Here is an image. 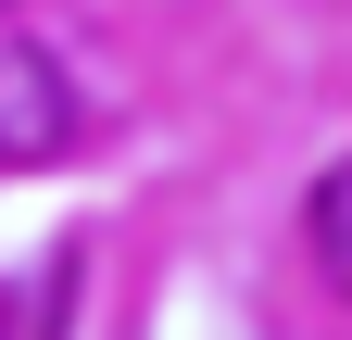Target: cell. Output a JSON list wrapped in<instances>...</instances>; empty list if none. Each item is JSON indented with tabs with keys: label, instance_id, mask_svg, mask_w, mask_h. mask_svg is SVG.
<instances>
[{
	"label": "cell",
	"instance_id": "6da1fadb",
	"mask_svg": "<svg viewBox=\"0 0 352 340\" xmlns=\"http://www.w3.org/2000/svg\"><path fill=\"white\" fill-rule=\"evenodd\" d=\"M76 126H88L76 76L51 51H25V38H0V164H63Z\"/></svg>",
	"mask_w": 352,
	"mask_h": 340
},
{
	"label": "cell",
	"instance_id": "7a4b0ae2",
	"mask_svg": "<svg viewBox=\"0 0 352 340\" xmlns=\"http://www.w3.org/2000/svg\"><path fill=\"white\" fill-rule=\"evenodd\" d=\"M63 315H76V252H51L0 290V340H63Z\"/></svg>",
	"mask_w": 352,
	"mask_h": 340
},
{
	"label": "cell",
	"instance_id": "277c9868",
	"mask_svg": "<svg viewBox=\"0 0 352 340\" xmlns=\"http://www.w3.org/2000/svg\"><path fill=\"white\" fill-rule=\"evenodd\" d=\"M0 13H13V0H0Z\"/></svg>",
	"mask_w": 352,
	"mask_h": 340
},
{
	"label": "cell",
	"instance_id": "3957f363",
	"mask_svg": "<svg viewBox=\"0 0 352 340\" xmlns=\"http://www.w3.org/2000/svg\"><path fill=\"white\" fill-rule=\"evenodd\" d=\"M302 240H315L327 290L352 303V164H327V177H315V202H302Z\"/></svg>",
	"mask_w": 352,
	"mask_h": 340
}]
</instances>
